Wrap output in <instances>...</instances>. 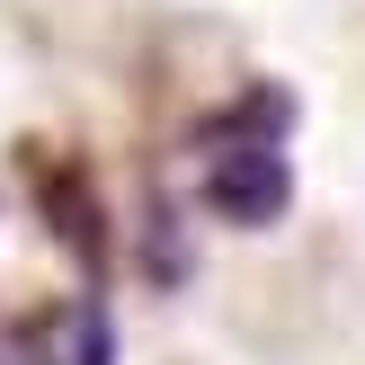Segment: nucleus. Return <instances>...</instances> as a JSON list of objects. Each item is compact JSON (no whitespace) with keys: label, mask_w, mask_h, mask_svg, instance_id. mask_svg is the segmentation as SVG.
<instances>
[{"label":"nucleus","mask_w":365,"mask_h":365,"mask_svg":"<svg viewBox=\"0 0 365 365\" xmlns=\"http://www.w3.org/2000/svg\"><path fill=\"white\" fill-rule=\"evenodd\" d=\"M285 205H294V170H285L277 134H205V214L267 232Z\"/></svg>","instance_id":"f257e3e1"},{"label":"nucleus","mask_w":365,"mask_h":365,"mask_svg":"<svg viewBox=\"0 0 365 365\" xmlns=\"http://www.w3.org/2000/svg\"><path fill=\"white\" fill-rule=\"evenodd\" d=\"M71 365H116V330H107L98 303H81V312H71Z\"/></svg>","instance_id":"f03ea898"},{"label":"nucleus","mask_w":365,"mask_h":365,"mask_svg":"<svg viewBox=\"0 0 365 365\" xmlns=\"http://www.w3.org/2000/svg\"><path fill=\"white\" fill-rule=\"evenodd\" d=\"M0 365H36V348L27 339H0Z\"/></svg>","instance_id":"7ed1b4c3"}]
</instances>
